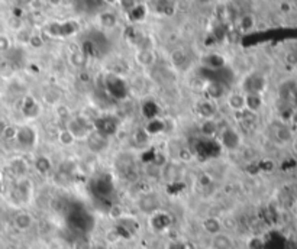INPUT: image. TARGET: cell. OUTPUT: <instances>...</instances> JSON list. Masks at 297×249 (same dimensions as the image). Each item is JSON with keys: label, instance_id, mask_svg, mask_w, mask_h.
<instances>
[{"label": "cell", "instance_id": "cell-1", "mask_svg": "<svg viewBox=\"0 0 297 249\" xmlns=\"http://www.w3.org/2000/svg\"><path fill=\"white\" fill-rule=\"evenodd\" d=\"M13 225L20 232L29 231L34 226V216L31 213H28V212H20V213L15 216Z\"/></svg>", "mask_w": 297, "mask_h": 249}, {"label": "cell", "instance_id": "cell-2", "mask_svg": "<svg viewBox=\"0 0 297 249\" xmlns=\"http://www.w3.org/2000/svg\"><path fill=\"white\" fill-rule=\"evenodd\" d=\"M202 228L206 233H209L210 236H215L218 233H222V228H223V222L215 216H209L202 222Z\"/></svg>", "mask_w": 297, "mask_h": 249}, {"label": "cell", "instance_id": "cell-3", "mask_svg": "<svg viewBox=\"0 0 297 249\" xmlns=\"http://www.w3.org/2000/svg\"><path fill=\"white\" fill-rule=\"evenodd\" d=\"M212 249H232L233 248V242L230 239V236H227L225 233H218L215 236H212Z\"/></svg>", "mask_w": 297, "mask_h": 249}, {"label": "cell", "instance_id": "cell-4", "mask_svg": "<svg viewBox=\"0 0 297 249\" xmlns=\"http://www.w3.org/2000/svg\"><path fill=\"white\" fill-rule=\"evenodd\" d=\"M227 106L233 112L245 110V96L241 93H230L227 96Z\"/></svg>", "mask_w": 297, "mask_h": 249}, {"label": "cell", "instance_id": "cell-5", "mask_svg": "<svg viewBox=\"0 0 297 249\" xmlns=\"http://www.w3.org/2000/svg\"><path fill=\"white\" fill-rule=\"evenodd\" d=\"M293 136H295V133H293L290 124H280L279 127L276 129V138H277L279 142L290 143Z\"/></svg>", "mask_w": 297, "mask_h": 249}, {"label": "cell", "instance_id": "cell-6", "mask_svg": "<svg viewBox=\"0 0 297 249\" xmlns=\"http://www.w3.org/2000/svg\"><path fill=\"white\" fill-rule=\"evenodd\" d=\"M262 106V99L260 94H248L245 96V109L251 113H258Z\"/></svg>", "mask_w": 297, "mask_h": 249}, {"label": "cell", "instance_id": "cell-7", "mask_svg": "<svg viewBox=\"0 0 297 249\" xmlns=\"http://www.w3.org/2000/svg\"><path fill=\"white\" fill-rule=\"evenodd\" d=\"M135 60L142 67H149V65L154 64L155 57H154L152 51H149V50H141L140 53L135 55Z\"/></svg>", "mask_w": 297, "mask_h": 249}, {"label": "cell", "instance_id": "cell-8", "mask_svg": "<svg viewBox=\"0 0 297 249\" xmlns=\"http://www.w3.org/2000/svg\"><path fill=\"white\" fill-rule=\"evenodd\" d=\"M254 26H255V18L251 13H246L244 16H241V19H239V28H241L242 32L252 31Z\"/></svg>", "mask_w": 297, "mask_h": 249}, {"label": "cell", "instance_id": "cell-9", "mask_svg": "<svg viewBox=\"0 0 297 249\" xmlns=\"http://www.w3.org/2000/svg\"><path fill=\"white\" fill-rule=\"evenodd\" d=\"M12 170L18 176H25L26 171H28V164L23 160H20V158H16V160L12 162Z\"/></svg>", "mask_w": 297, "mask_h": 249}, {"label": "cell", "instance_id": "cell-10", "mask_svg": "<svg viewBox=\"0 0 297 249\" xmlns=\"http://www.w3.org/2000/svg\"><path fill=\"white\" fill-rule=\"evenodd\" d=\"M6 141H13V139H16V136H18V127L16 126H4L3 127V130H1V133H0Z\"/></svg>", "mask_w": 297, "mask_h": 249}, {"label": "cell", "instance_id": "cell-11", "mask_svg": "<svg viewBox=\"0 0 297 249\" xmlns=\"http://www.w3.org/2000/svg\"><path fill=\"white\" fill-rule=\"evenodd\" d=\"M58 141H60V143H63V145H73V143L75 142V138L73 136V133H71L69 129H63L58 133Z\"/></svg>", "mask_w": 297, "mask_h": 249}, {"label": "cell", "instance_id": "cell-12", "mask_svg": "<svg viewBox=\"0 0 297 249\" xmlns=\"http://www.w3.org/2000/svg\"><path fill=\"white\" fill-rule=\"evenodd\" d=\"M199 113H200L202 116H205V118H212V116L215 115V107L212 105V102H210V100L203 102V103L199 106Z\"/></svg>", "mask_w": 297, "mask_h": 249}, {"label": "cell", "instance_id": "cell-13", "mask_svg": "<svg viewBox=\"0 0 297 249\" xmlns=\"http://www.w3.org/2000/svg\"><path fill=\"white\" fill-rule=\"evenodd\" d=\"M42 99H44V102L45 103H48V105H58V100H60V94L57 93V91H54V90H47L44 94H42Z\"/></svg>", "mask_w": 297, "mask_h": 249}, {"label": "cell", "instance_id": "cell-14", "mask_svg": "<svg viewBox=\"0 0 297 249\" xmlns=\"http://www.w3.org/2000/svg\"><path fill=\"white\" fill-rule=\"evenodd\" d=\"M100 23L106 28H113L116 25V16L113 13H103L100 15Z\"/></svg>", "mask_w": 297, "mask_h": 249}, {"label": "cell", "instance_id": "cell-15", "mask_svg": "<svg viewBox=\"0 0 297 249\" xmlns=\"http://www.w3.org/2000/svg\"><path fill=\"white\" fill-rule=\"evenodd\" d=\"M171 61L174 65H181L186 61V53L184 50H174L171 53Z\"/></svg>", "mask_w": 297, "mask_h": 249}, {"label": "cell", "instance_id": "cell-16", "mask_svg": "<svg viewBox=\"0 0 297 249\" xmlns=\"http://www.w3.org/2000/svg\"><path fill=\"white\" fill-rule=\"evenodd\" d=\"M55 112H57V115H58L60 118H69L71 115L70 107L64 106V105H61V103L55 105Z\"/></svg>", "mask_w": 297, "mask_h": 249}, {"label": "cell", "instance_id": "cell-17", "mask_svg": "<svg viewBox=\"0 0 297 249\" xmlns=\"http://www.w3.org/2000/svg\"><path fill=\"white\" fill-rule=\"evenodd\" d=\"M178 158L183 161V162H190V161L193 160L192 151H190L189 148H183V149H180V152H178Z\"/></svg>", "mask_w": 297, "mask_h": 249}, {"label": "cell", "instance_id": "cell-18", "mask_svg": "<svg viewBox=\"0 0 297 249\" xmlns=\"http://www.w3.org/2000/svg\"><path fill=\"white\" fill-rule=\"evenodd\" d=\"M36 162H38V164H42V167L38 168L41 173H48V171H50V168H51V162H50V160H48L47 157H41V158H38Z\"/></svg>", "mask_w": 297, "mask_h": 249}, {"label": "cell", "instance_id": "cell-19", "mask_svg": "<svg viewBox=\"0 0 297 249\" xmlns=\"http://www.w3.org/2000/svg\"><path fill=\"white\" fill-rule=\"evenodd\" d=\"M9 48H10V42H9V39H7L4 35H0V53L7 51Z\"/></svg>", "mask_w": 297, "mask_h": 249}, {"label": "cell", "instance_id": "cell-20", "mask_svg": "<svg viewBox=\"0 0 297 249\" xmlns=\"http://www.w3.org/2000/svg\"><path fill=\"white\" fill-rule=\"evenodd\" d=\"M29 44H31L32 47H35V48H39V47H42L44 41H42V38L39 35H32L29 38Z\"/></svg>", "mask_w": 297, "mask_h": 249}, {"label": "cell", "instance_id": "cell-21", "mask_svg": "<svg viewBox=\"0 0 297 249\" xmlns=\"http://www.w3.org/2000/svg\"><path fill=\"white\" fill-rule=\"evenodd\" d=\"M290 124H292V126H296L297 127V109H295L292 112V115H290Z\"/></svg>", "mask_w": 297, "mask_h": 249}, {"label": "cell", "instance_id": "cell-22", "mask_svg": "<svg viewBox=\"0 0 297 249\" xmlns=\"http://www.w3.org/2000/svg\"><path fill=\"white\" fill-rule=\"evenodd\" d=\"M292 149H293V152L297 155V135L293 136V139H292Z\"/></svg>", "mask_w": 297, "mask_h": 249}]
</instances>
